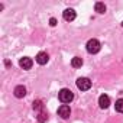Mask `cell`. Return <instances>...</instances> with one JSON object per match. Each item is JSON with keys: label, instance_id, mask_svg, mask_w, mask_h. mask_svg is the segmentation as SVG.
<instances>
[{"label": "cell", "instance_id": "1", "mask_svg": "<svg viewBox=\"0 0 123 123\" xmlns=\"http://www.w3.org/2000/svg\"><path fill=\"white\" fill-rule=\"evenodd\" d=\"M58 97H59V101H61V103L67 104V103L73 101L74 94H73V91H71V90H68V88H62V90L58 93Z\"/></svg>", "mask_w": 123, "mask_h": 123}, {"label": "cell", "instance_id": "14", "mask_svg": "<svg viewBox=\"0 0 123 123\" xmlns=\"http://www.w3.org/2000/svg\"><path fill=\"white\" fill-rule=\"evenodd\" d=\"M42 103L39 101V100H36V101H33V109H36V110H42Z\"/></svg>", "mask_w": 123, "mask_h": 123}, {"label": "cell", "instance_id": "6", "mask_svg": "<svg viewBox=\"0 0 123 123\" xmlns=\"http://www.w3.org/2000/svg\"><path fill=\"white\" fill-rule=\"evenodd\" d=\"M32 59L31 58H28V56H25V58H22L20 61H19V65L23 68V70H31L32 68Z\"/></svg>", "mask_w": 123, "mask_h": 123}, {"label": "cell", "instance_id": "7", "mask_svg": "<svg viewBox=\"0 0 123 123\" xmlns=\"http://www.w3.org/2000/svg\"><path fill=\"white\" fill-rule=\"evenodd\" d=\"M36 62L38 64H41V65H45L46 62H48V59H49V56H48V54L46 52H39L38 55H36Z\"/></svg>", "mask_w": 123, "mask_h": 123}, {"label": "cell", "instance_id": "4", "mask_svg": "<svg viewBox=\"0 0 123 123\" xmlns=\"http://www.w3.org/2000/svg\"><path fill=\"white\" fill-rule=\"evenodd\" d=\"M58 114L62 117V119H68V117H70V114H71V109H70V106L62 104V106L58 109Z\"/></svg>", "mask_w": 123, "mask_h": 123}, {"label": "cell", "instance_id": "11", "mask_svg": "<svg viewBox=\"0 0 123 123\" xmlns=\"http://www.w3.org/2000/svg\"><path fill=\"white\" fill-rule=\"evenodd\" d=\"M94 9H96L97 13H104V12H106V5L101 3V2H97L96 6H94Z\"/></svg>", "mask_w": 123, "mask_h": 123}, {"label": "cell", "instance_id": "5", "mask_svg": "<svg viewBox=\"0 0 123 123\" xmlns=\"http://www.w3.org/2000/svg\"><path fill=\"white\" fill-rule=\"evenodd\" d=\"M98 106H100L101 109H107V107L110 106V97L106 96V94H101V96L98 97Z\"/></svg>", "mask_w": 123, "mask_h": 123}, {"label": "cell", "instance_id": "10", "mask_svg": "<svg viewBox=\"0 0 123 123\" xmlns=\"http://www.w3.org/2000/svg\"><path fill=\"white\" fill-rule=\"evenodd\" d=\"M71 65H73L74 68H80V67L83 65V59H81L80 56H75V58H73V61H71Z\"/></svg>", "mask_w": 123, "mask_h": 123}, {"label": "cell", "instance_id": "9", "mask_svg": "<svg viewBox=\"0 0 123 123\" xmlns=\"http://www.w3.org/2000/svg\"><path fill=\"white\" fill-rule=\"evenodd\" d=\"M15 96L18 97V98H22V97H25L26 96V88L23 87V86H18L16 88H15Z\"/></svg>", "mask_w": 123, "mask_h": 123}, {"label": "cell", "instance_id": "16", "mask_svg": "<svg viewBox=\"0 0 123 123\" xmlns=\"http://www.w3.org/2000/svg\"><path fill=\"white\" fill-rule=\"evenodd\" d=\"M122 26H123V23H122Z\"/></svg>", "mask_w": 123, "mask_h": 123}, {"label": "cell", "instance_id": "3", "mask_svg": "<svg viewBox=\"0 0 123 123\" xmlns=\"http://www.w3.org/2000/svg\"><path fill=\"white\" fill-rule=\"evenodd\" d=\"M77 87H78V90H81V91L90 90V88H91V81H90L88 78H86V77H81V78L77 80Z\"/></svg>", "mask_w": 123, "mask_h": 123}, {"label": "cell", "instance_id": "15", "mask_svg": "<svg viewBox=\"0 0 123 123\" xmlns=\"http://www.w3.org/2000/svg\"><path fill=\"white\" fill-rule=\"evenodd\" d=\"M49 23H51V26H55V25H56V19H54V18H52V19L49 20Z\"/></svg>", "mask_w": 123, "mask_h": 123}, {"label": "cell", "instance_id": "12", "mask_svg": "<svg viewBox=\"0 0 123 123\" xmlns=\"http://www.w3.org/2000/svg\"><path fill=\"white\" fill-rule=\"evenodd\" d=\"M116 110H117L119 113H123V98H119V100L116 101Z\"/></svg>", "mask_w": 123, "mask_h": 123}, {"label": "cell", "instance_id": "13", "mask_svg": "<svg viewBox=\"0 0 123 123\" xmlns=\"http://www.w3.org/2000/svg\"><path fill=\"white\" fill-rule=\"evenodd\" d=\"M48 119V116H46V113L45 111H39V116H38V120L41 122V123H43L45 120Z\"/></svg>", "mask_w": 123, "mask_h": 123}, {"label": "cell", "instance_id": "8", "mask_svg": "<svg viewBox=\"0 0 123 123\" xmlns=\"http://www.w3.org/2000/svg\"><path fill=\"white\" fill-rule=\"evenodd\" d=\"M62 16H64V19L67 22H71V20L75 19V12H74V9H65L64 13H62Z\"/></svg>", "mask_w": 123, "mask_h": 123}, {"label": "cell", "instance_id": "2", "mask_svg": "<svg viewBox=\"0 0 123 123\" xmlns=\"http://www.w3.org/2000/svg\"><path fill=\"white\" fill-rule=\"evenodd\" d=\"M100 42L97 41V39H90L88 42H87V45H86V48H87V52L88 54H97L98 51H100Z\"/></svg>", "mask_w": 123, "mask_h": 123}]
</instances>
